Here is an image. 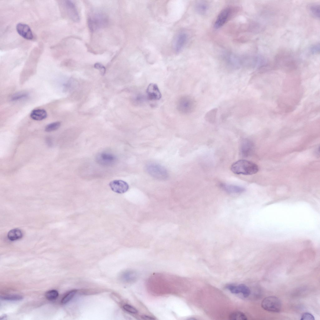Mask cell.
<instances>
[{"label":"cell","instance_id":"cell-18","mask_svg":"<svg viewBox=\"0 0 320 320\" xmlns=\"http://www.w3.org/2000/svg\"><path fill=\"white\" fill-rule=\"evenodd\" d=\"M217 112V108L211 109L205 114L204 118L205 120L210 123H214L216 120Z\"/></svg>","mask_w":320,"mask_h":320},{"label":"cell","instance_id":"cell-34","mask_svg":"<svg viewBox=\"0 0 320 320\" xmlns=\"http://www.w3.org/2000/svg\"><path fill=\"white\" fill-rule=\"evenodd\" d=\"M142 318L144 319L150 320V319H155L153 318L152 317H149L147 316H143L142 317Z\"/></svg>","mask_w":320,"mask_h":320},{"label":"cell","instance_id":"cell-23","mask_svg":"<svg viewBox=\"0 0 320 320\" xmlns=\"http://www.w3.org/2000/svg\"><path fill=\"white\" fill-rule=\"evenodd\" d=\"M23 297L18 295H12L0 296V299L3 300L16 301L22 300Z\"/></svg>","mask_w":320,"mask_h":320},{"label":"cell","instance_id":"cell-30","mask_svg":"<svg viewBox=\"0 0 320 320\" xmlns=\"http://www.w3.org/2000/svg\"><path fill=\"white\" fill-rule=\"evenodd\" d=\"M310 52L312 54H314L319 53L320 51V44H316L312 45L310 48Z\"/></svg>","mask_w":320,"mask_h":320},{"label":"cell","instance_id":"cell-3","mask_svg":"<svg viewBox=\"0 0 320 320\" xmlns=\"http://www.w3.org/2000/svg\"><path fill=\"white\" fill-rule=\"evenodd\" d=\"M196 106V102L194 98L191 96L186 95L182 97L178 100L177 108L182 113L190 114L193 112Z\"/></svg>","mask_w":320,"mask_h":320},{"label":"cell","instance_id":"cell-2","mask_svg":"<svg viewBox=\"0 0 320 320\" xmlns=\"http://www.w3.org/2000/svg\"><path fill=\"white\" fill-rule=\"evenodd\" d=\"M145 169L149 175L157 179L165 180L168 177L169 174L167 170L157 163H148L146 166Z\"/></svg>","mask_w":320,"mask_h":320},{"label":"cell","instance_id":"cell-32","mask_svg":"<svg viewBox=\"0 0 320 320\" xmlns=\"http://www.w3.org/2000/svg\"><path fill=\"white\" fill-rule=\"evenodd\" d=\"M314 316L311 313L308 312H305L302 315L301 320H314Z\"/></svg>","mask_w":320,"mask_h":320},{"label":"cell","instance_id":"cell-8","mask_svg":"<svg viewBox=\"0 0 320 320\" xmlns=\"http://www.w3.org/2000/svg\"><path fill=\"white\" fill-rule=\"evenodd\" d=\"M64 2L65 8L70 18L75 22H79L80 17L74 3L70 0H66Z\"/></svg>","mask_w":320,"mask_h":320},{"label":"cell","instance_id":"cell-26","mask_svg":"<svg viewBox=\"0 0 320 320\" xmlns=\"http://www.w3.org/2000/svg\"><path fill=\"white\" fill-rule=\"evenodd\" d=\"M208 6L207 4L203 2H199L196 5V11L201 14H204L207 10Z\"/></svg>","mask_w":320,"mask_h":320},{"label":"cell","instance_id":"cell-31","mask_svg":"<svg viewBox=\"0 0 320 320\" xmlns=\"http://www.w3.org/2000/svg\"><path fill=\"white\" fill-rule=\"evenodd\" d=\"M94 67L95 68L100 70L101 74L102 75H104L106 69L102 65L99 63H97L94 64Z\"/></svg>","mask_w":320,"mask_h":320},{"label":"cell","instance_id":"cell-24","mask_svg":"<svg viewBox=\"0 0 320 320\" xmlns=\"http://www.w3.org/2000/svg\"><path fill=\"white\" fill-rule=\"evenodd\" d=\"M238 287L240 293H241L244 297H248L250 295V290L247 286L244 284H240Z\"/></svg>","mask_w":320,"mask_h":320},{"label":"cell","instance_id":"cell-22","mask_svg":"<svg viewBox=\"0 0 320 320\" xmlns=\"http://www.w3.org/2000/svg\"><path fill=\"white\" fill-rule=\"evenodd\" d=\"M59 295L58 291L56 290H50L46 292L45 296L48 300L52 301L55 300Z\"/></svg>","mask_w":320,"mask_h":320},{"label":"cell","instance_id":"cell-35","mask_svg":"<svg viewBox=\"0 0 320 320\" xmlns=\"http://www.w3.org/2000/svg\"><path fill=\"white\" fill-rule=\"evenodd\" d=\"M7 317V315H6V314L3 315H2L0 317V319H1V320L3 319H5Z\"/></svg>","mask_w":320,"mask_h":320},{"label":"cell","instance_id":"cell-7","mask_svg":"<svg viewBox=\"0 0 320 320\" xmlns=\"http://www.w3.org/2000/svg\"><path fill=\"white\" fill-rule=\"evenodd\" d=\"M109 186L112 191L117 193L122 194L126 192L129 189V185L127 182L121 180H116L111 181Z\"/></svg>","mask_w":320,"mask_h":320},{"label":"cell","instance_id":"cell-29","mask_svg":"<svg viewBox=\"0 0 320 320\" xmlns=\"http://www.w3.org/2000/svg\"><path fill=\"white\" fill-rule=\"evenodd\" d=\"M123 309L127 312L132 314L138 313L137 310L133 306L129 304H125L123 306Z\"/></svg>","mask_w":320,"mask_h":320},{"label":"cell","instance_id":"cell-13","mask_svg":"<svg viewBox=\"0 0 320 320\" xmlns=\"http://www.w3.org/2000/svg\"><path fill=\"white\" fill-rule=\"evenodd\" d=\"M147 98L150 100H157L160 99L161 94L157 85L155 83H150L147 90Z\"/></svg>","mask_w":320,"mask_h":320},{"label":"cell","instance_id":"cell-14","mask_svg":"<svg viewBox=\"0 0 320 320\" xmlns=\"http://www.w3.org/2000/svg\"><path fill=\"white\" fill-rule=\"evenodd\" d=\"M220 187L226 192L229 193H241L245 191V189L238 186L221 183Z\"/></svg>","mask_w":320,"mask_h":320},{"label":"cell","instance_id":"cell-33","mask_svg":"<svg viewBox=\"0 0 320 320\" xmlns=\"http://www.w3.org/2000/svg\"><path fill=\"white\" fill-rule=\"evenodd\" d=\"M46 140L47 145L49 147H51L52 145V139L50 137H47Z\"/></svg>","mask_w":320,"mask_h":320},{"label":"cell","instance_id":"cell-21","mask_svg":"<svg viewBox=\"0 0 320 320\" xmlns=\"http://www.w3.org/2000/svg\"><path fill=\"white\" fill-rule=\"evenodd\" d=\"M61 124V122L58 121L50 123L46 126L45 130L48 132L56 130L60 128Z\"/></svg>","mask_w":320,"mask_h":320},{"label":"cell","instance_id":"cell-15","mask_svg":"<svg viewBox=\"0 0 320 320\" xmlns=\"http://www.w3.org/2000/svg\"><path fill=\"white\" fill-rule=\"evenodd\" d=\"M137 274L133 270L126 271L121 274L120 278L123 282H131L134 281L137 278Z\"/></svg>","mask_w":320,"mask_h":320},{"label":"cell","instance_id":"cell-12","mask_svg":"<svg viewBox=\"0 0 320 320\" xmlns=\"http://www.w3.org/2000/svg\"><path fill=\"white\" fill-rule=\"evenodd\" d=\"M188 39L187 34L184 32H180L177 36L174 42V48L177 53L181 52L186 44Z\"/></svg>","mask_w":320,"mask_h":320},{"label":"cell","instance_id":"cell-16","mask_svg":"<svg viewBox=\"0 0 320 320\" xmlns=\"http://www.w3.org/2000/svg\"><path fill=\"white\" fill-rule=\"evenodd\" d=\"M47 116L46 111L43 109H37L33 110L30 113L32 119L37 121H41L45 119Z\"/></svg>","mask_w":320,"mask_h":320},{"label":"cell","instance_id":"cell-19","mask_svg":"<svg viewBox=\"0 0 320 320\" xmlns=\"http://www.w3.org/2000/svg\"><path fill=\"white\" fill-rule=\"evenodd\" d=\"M229 319L232 320H246L247 317L242 312L236 311L231 313L229 316Z\"/></svg>","mask_w":320,"mask_h":320},{"label":"cell","instance_id":"cell-11","mask_svg":"<svg viewBox=\"0 0 320 320\" xmlns=\"http://www.w3.org/2000/svg\"><path fill=\"white\" fill-rule=\"evenodd\" d=\"M16 28L18 34L24 38L29 40L33 39V34L31 29L28 25L19 23L17 24Z\"/></svg>","mask_w":320,"mask_h":320},{"label":"cell","instance_id":"cell-25","mask_svg":"<svg viewBox=\"0 0 320 320\" xmlns=\"http://www.w3.org/2000/svg\"><path fill=\"white\" fill-rule=\"evenodd\" d=\"M310 11L312 15L317 18H320V6L319 5L314 4L310 7Z\"/></svg>","mask_w":320,"mask_h":320},{"label":"cell","instance_id":"cell-20","mask_svg":"<svg viewBox=\"0 0 320 320\" xmlns=\"http://www.w3.org/2000/svg\"><path fill=\"white\" fill-rule=\"evenodd\" d=\"M77 292V290H73L67 292L61 299V303L65 304L68 303L73 298Z\"/></svg>","mask_w":320,"mask_h":320},{"label":"cell","instance_id":"cell-27","mask_svg":"<svg viewBox=\"0 0 320 320\" xmlns=\"http://www.w3.org/2000/svg\"><path fill=\"white\" fill-rule=\"evenodd\" d=\"M226 288L232 293L237 294L240 293L238 286L228 284L226 286Z\"/></svg>","mask_w":320,"mask_h":320},{"label":"cell","instance_id":"cell-4","mask_svg":"<svg viewBox=\"0 0 320 320\" xmlns=\"http://www.w3.org/2000/svg\"><path fill=\"white\" fill-rule=\"evenodd\" d=\"M262 308L269 312H278L282 308L280 300L275 296H269L264 298L261 303Z\"/></svg>","mask_w":320,"mask_h":320},{"label":"cell","instance_id":"cell-17","mask_svg":"<svg viewBox=\"0 0 320 320\" xmlns=\"http://www.w3.org/2000/svg\"><path fill=\"white\" fill-rule=\"evenodd\" d=\"M22 233L21 230L15 228L10 231L8 234V238L11 241H15L21 238Z\"/></svg>","mask_w":320,"mask_h":320},{"label":"cell","instance_id":"cell-10","mask_svg":"<svg viewBox=\"0 0 320 320\" xmlns=\"http://www.w3.org/2000/svg\"><path fill=\"white\" fill-rule=\"evenodd\" d=\"M254 150V145L250 140L245 139L243 140L240 147V152L241 156L247 157L251 155Z\"/></svg>","mask_w":320,"mask_h":320},{"label":"cell","instance_id":"cell-9","mask_svg":"<svg viewBox=\"0 0 320 320\" xmlns=\"http://www.w3.org/2000/svg\"><path fill=\"white\" fill-rule=\"evenodd\" d=\"M231 12L229 8H226L219 13L215 22L214 28L218 29L222 27L226 22L229 18Z\"/></svg>","mask_w":320,"mask_h":320},{"label":"cell","instance_id":"cell-5","mask_svg":"<svg viewBox=\"0 0 320 320\" xmlns=\"http://www.w3.org/2000/svg\"><path fill=\"white\" fill-rule=\"evenodd\" d=\"M108 22L106 17L102 14H98L89 17L88 20V27L92 32L94 31L106 26Z\"/></svg>","mask_w":320,"mask_h":320},{"label":"cell","instance_id":"cell-1","mask_svg":"<svg viewBox=\"0 0 320 320\" xmlns=\"http://www.w3.org/2000/svg\"><path fill=\"white\" fill-rule=\"evenodd\" d=\"M231 170L237 174L250 175L257 173L258 171V166L255 163L244 159L239 160L231 165Z\"/></svg>","mask_w":320,"mask_h":320},{"label":"cell","instance_id":"cell-6","mask_svg":"<svg viewBox=\"0 0 320 320\" xmlns=\"http://www.w3.org/2000/svg\"><path fill=\"white\" fill-rule=\"evenodd\" d=\"M97 162L99 164L105 166H111L116 164L117 161L116 157L108 152L99 153L96 157Z\"/></svg>","mask_w":320,"mask_h":320},{"label":"cell","instance_id":"cell-28","mask_svg":"<svg viewBox=\"0 0 320 320\" xmlns=\"http://www.w3.org/2000/svg\"><path fill=\"white\" fill-rule=\"evenodd\" d=\"M28 96L27 93L24 92H18L16 93L12 96L11 98L12 101H17L21 99L27 97Z\"/></svg>","mask_w":320,"mask_h":320}]
</instances>
